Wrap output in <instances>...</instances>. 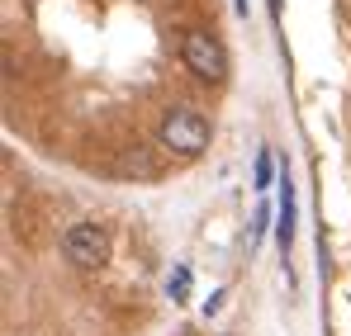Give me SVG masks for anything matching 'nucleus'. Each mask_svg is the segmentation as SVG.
I'll return each instance as SVG.
<instances>
[{"label":"nucleus","mask_w":351,"mask_h":336,"mask_svg":"<svg viewBox=\"0 0 351 336\" xmlns=\"http://www.w3.org/2000/svg\"><path fill=\"white\" fill-rule=\"evenodd\" d=\"M162 142L180 157H199L209 147V118L195 109H171L162 118Z\"/></svg>","instance_id":"obj_2"},{"label":"nucleus","mask_w":351,"mask_h":336,"mask_svg":"<svg viewBox=\"0 0 351 336\" xmlns=\"http://www.w3.org/2000/svg\"><path fill=\"white\" fill-rule=\"evenodd\" d=\"M180 57H185V66H190L199 81H209V86H219V81L228 76V53H223V43H219L214 34H204V29L185 34Z\"/></svg>","instance_id":"obj_1"},{"label":"nucleus","mask_w":351,"mask_h":336,"mask_svg":"<svg viewBox=\"0 0 351 336\" xmlns=\"http://www.w3.org/2000/svg\"><path fill=\"white\" fill-rule=\"evenodd\" d=\"M266 223H271V214H266V209H256V218H252V232L261 237V232H266Z\"/></svg>","instance_id":"obj_8"},{"label":"nucleus","mask_w":351,"mask_h":336,"mask_svg":"<svg viewBox=\"0 0 351 336\" xmlns=\"http://www.w3.org/2000/svg\"><path fill=\"white\" fill-rule=\"evenodd\" d=\"M233 5H237V14H247V0H233Z\"/></svg>","instance_id":"obj_9"},{"label":"nucleus","mask_w":351,"mask_h":336,"mask_svg":"<svg viewBox=\"0 0 351 336\" xmlns=\"http://www.w3.org/2000/svg\"><path fill=\"white\" fill-rule=\"evenodd\" d=\"M62 251H66V261H71V266L95 270V266H105V256H110V232H105V227H95V223H76V227H66Z\"/></svg>","instance_id":"obj_3"},{"label":"nucleus","mask_w":351,"mask_h":336,"mask_svg":"<svg viewBox=\"0 0 351 336\" xmlns=\"http://www.w3.org/2000/svg\"><path fill=\"white\" fill-rule=\"evenodd\" d=\"M167 294H171V303H185V298H190V266H171Z\"/></svg>","instance_id":"obj_5"},{"label":"nucleus","mask_w":351,"mask_h":336,"mask_svg":"<svg viewBox=\"0 0 351 336\" xmlns=\"http://www.w3.org/2000/svg\"><path fill=\"white\" fill-rule=\"evenodd\" d=\"M276 242H280V251L290 256V246H294V185H290V170L280 175V227H276Z\"/></svg>","instance_id":"obj_4"},{"label":"nucleus","mask_w":351,"mask_h":336,"mask_svg":"<svg viewBox=\"0 0 351 336\" xmlns=\"http://www.w3.org/2000/svg\"><path fill=\"white\" fill-rule=\"evenodd\" d=\"M271 170H276L271 152H261V157H256V190H266V185H271Z\"/></svg>","instance_id":"obj_6"},{"label":"nucleus","mask_w":351,"mask_h":336,"mask_svg":"<svg viewBox=\"0 0 351 336\" xmlns=\"http://www.w3.org/2000/svg\"><path fill=\"white\" fill-rule=\"evenodd\" d=\"M219 308H223V289H214V294H209V303H204V313H209V318H214V313H219Z\"/></svg>","instance_id":"obj_7"}]
</instances>
